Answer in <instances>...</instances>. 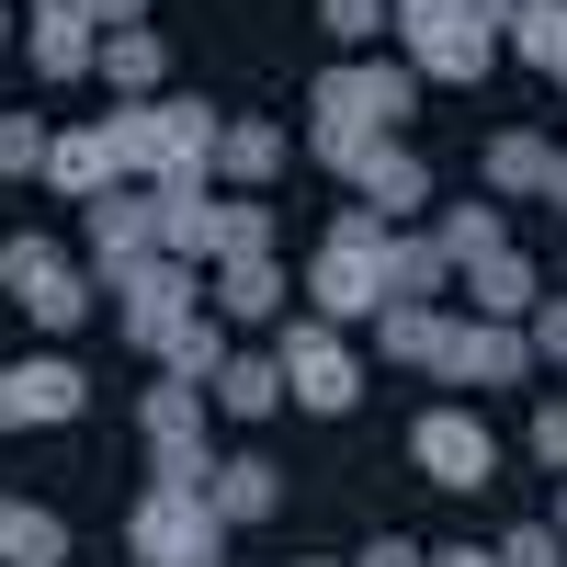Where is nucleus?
Segmentation results:
<instances>
[{
    "mask_svg": "<svg viewBox=\"0 0 567 567\" xmlns=\"http://www.w3.org/2000/svg\"><path fill=\"white\" fill-rule=\"evenodd\" d=\"M159 194V250L171 261H261L272 250V205H216L205 182H148Z\"/></svg>",
    "mask_w": 567,
    "mask_h": 567,
    "instance_id": "1",
    "label": "nucleus"
},
{
    "mask_svg": "<svg viewBox=\"0 0 567 567\" xmlns=\"http://www.w3.org/2000/svg\"><path fill=\"white\" fill-rule=\"evenodd\" d=\"M125 545H136V567H227L216 499L205 488H159V477H148V499L125 511Z\"/></svg>",
    "mask_w": 567,
    "mask_h": 567,
    "instance_id": "2",
    "label": "nucleus"
},
{
    "mask_svg": "<svg viewBox=\"0 0 567 567\" xmlns=\"http://www.w3.org/2000/svg\"><path fill=\"white\" fill-rule=\"evenodd\" d=\"M318 125H352V136H398L409 103H420V69L409 58H341V69H318Z\"/></svg>",
    "mask_w": 567,
    "mask_h": 567,
    "instance_id": "3",
    "label": "nucleus"
},
{
    "mask_svg": "<svg viewBox=\"0 0 567 567\" xmlns=\"http://www.w3.org/2000/svg\"><path fill=\"white\" fill-rule=\"evenodd\" d=\"M0 296H23V318H34V329H80L103 284H91V272H80V261H69L58 239L12 227V239H0Z\"/></svg>",
    "mask_w": 567,
    "mask_h": 567,
    "instance_id": "4",
    "label": "nucleus"
},
{
    "mask_svg": "<svg viewBox=\"0 0 567 567\" xmlns=\"http://www.w3.org/2000/svg\"><path fill=\"white\" fill-rule=\"evenodd\" d=\"M272 363H284V398L318 409V420H341V409L363 398V363H352V341H341L329 318H284V329H272Z\"/></svg>",
    "mask_w": 567,
    "mask_h": 567,
    "instance_id": "5",
    "label": "nucleus"
},
{
    "mask_svg": "<svg viewBox=\"0 0 567 567\" xmlns=\"http://www.w3.org/2000/svg\"><path fill=\"white\" fill-rule=\"evenodd\" d=\"M103 296H114V318H125V341H136V352H159L171 329L205 307V272H194V261H171V250H148V261H125Z\"/></svg>",
    "mask_w": 567,
    "mask_h": 567,
    "instance_id": "6",
    "label": "nucleus"
},
{
    "mask_svg": "<svg viewBox=\"0 0 567 567\" xmlns=\"http://www.w3.org/2000/svg\"><path fill=\"white\" fill-rule=\"evenodd\" d=\"M398 58H409L420 80H488L499 23H477L465 0H443V12H398Z\"/></svg>",
    "mask_w": 567,
    "mask_h": 567,
    "instance_id": "7",
    "label": "nucleus"
},
{
    "mask_svg": "<svg viewBox=\"0 0 567 567\" xmlns=\"http://www.w3.org/2000/svg\"><path fill=\"white\" fill-rule=\"evenodd\" d=\"M409 454H420V477H432V488H499V443H488V420L454 409V398L409 420Z\"/></svg>",
    "mask_w": 567,
    "mask_h": 567,
    "instance_id": "8",
    "label": "nucleus"
},
{
    "mask_svg": "<svg viewBox=\"0 0 567 567\" xmlns=\"http://www.w3.org/2000/svg\"><path fill=\"white\" fill-rule=\"evenodd\" d=\"M80 409H91V374L69 352H12L0 363V432H58Z\"/></svg>",
    "mask_w": 567,
    "mask_h": 567,
    "instance_id": "9",
    "label": "nucleus"
},
{
    "mask_svg": "<svg viewBox=\"0 0 567 567\" xmlns=\"http://www.w3.org/2000/svg\"><path fill=\"white\" fill-rule=\"evenodd\" d=\"M398 250V239H386ZM386 250H352V239H318V261H307V318H329V329H352V318H386L398 296H386Z\"/></svg>",
    "mask_w": 567,
    "mask_h": 567,
    "instance_id": "10",
    "label": "nucleus"
},
{
    "mask_svg": "<svg viewBox=\"0 0 567 567\" xmlns=\"http://www.w3.org/2000/svg\"><path fill=\"white\" fill-rule=\"evenodd\" d=\"M80 250H91V284H114L125 261H148L159 250V194H125L114 182L103 205H80Z\"/></svg>",
    "mask_w": 567,
    "mask_h": 567,
    "instance_id": "11",
    "label": "nucleus"
},
{
    "mask_svg": "<svg viewBox=\"0 0 567 567\" xmlns=\"http://www.w3.org/2000/svg\"><path fill=\"white\" fill-rule=\"evenodd\" d=\"M23 58H34V80H91V69H103V23H91L80 0H34Z\"/></svg>",
    "mask_w": 567,
    "mask_h": 567,
    "instance_id": "12",
    "label": "nucleus"
},
{
    "mask_svg": "<svg viewBox=\"0 0 567 567\" xmlns=\"http://www.w3.org/2000/svg\"><path fill=\"white\" fill-rule=\"evenodd\" d=\"M227 329H284L296 318V284H284V261L261 250V261H216V296H205Z\"/></svg>",
    "mask_w": 567,
    "mask_h": 567,
    "instance_id": "13",
    "label": "nucleus"
},
{
    "mask_svg": "<svg viewBox=\"0 0 567 567\" xmlns=\"http://www.w3.org/2000/svg\"><path fill=\"white\" fill-rule=\"evenodd\" d=\"M523 374H534V341H523V329L465 318V341H454V363H443V386H523Z\"/></svg>",
    "mask_w": 567,
    "mask_h": 567,
    "instance_id": "14",
    "label": "nucleus"
},
{
    "mask_svg": "<svg viewBox=\"0 0 567 567\" xmlns=\"http://www.w3.org/2000/svg\"><path fill=\"white\" fill-rule=\"evenodd\" d=\"M454 284H465V318H499V329H523V318L545 307V284H534V261H523V250H499V261H465Z\"/></svg>",
    "mask_w": 567,
    "mask_h": 567,
    "instance_id": "15",
    "label": "nucleus"
},
{
    "mask_svg": "<svg viewBox=\"0 0 567 567\" xmlns=\"http://www.w3.org/2000/svg\"><path fill=\"white\" fill-rule=\"evenodd\" d=\"M148 125H159V182H205L216 171V114L205 103H148Z\"/></svg>",
    "mask_w": 567,
    "mask_h": 567,
    "instance_id": "16",
    "label": "nucleus"
},
{
    "mask_svg": "<svg viewBox=\"0 0 567 567\" xmlns=\"http://www.w3.org/2000/svg\"><path fill=\"white\" fill-rule=\"evenodd\" d=\"M45 182H58V194H80V205H103L114 182H125V171H114V136H103V114H91V125H69L58 148H45Z\"/></svg>",
    "mask_w": 567,
    "mask_h": 567,
    "instance_id": "17",
    "label": "nucleus"
},
{
    "mask_svg": "<svg viewBox=\"0 0 567 567\" xmlns=\"http://www.w3.org/2000/svg\"><path fill=\"white\" fill-rule=\"evenodd\" d=\"M216 523H272V511H284V465L272 454H216Z\"/></svg>",
    "mask_w": 567,
    "mask_h": 567,
    "instance_id": "18",
    "label": "nucleus"
},
{
    "mask_svg": "<svg viewBox=\"0 0 567 567\" xmlns=\"http://www.w3.org/2000/svg\"><path fill=\"white\" fill-rule=\"evenodd\" d=\"M374 329H386V363H420V374H443L454 341H465V318H454V307H386Z\"/></svg>",
    "mask_w": 567,
    "mask_h": 567,
    "instance_id": "19",
    "label": "nucleus"
},
{
    "mask_svg": "<svg viewBox=\"0 0 567 567\" xmlns=\"http://www.w3.org/2000/svg\"><path fill=\"white\" fill-rule=\"evenodd\" d=\"M352 194H363L374 216H409V205H432V171H420L398 136H374V148H363V171H352Z\"/></svg>",
    "mask_w": 567,
    "mask_h": 567,
    "instance_id": "20",
    "label": "nucleus"
},
{
    "mask_svg": "<svg viewBox=\"0 0 567 567\" xmlns=\"http://www.w3.org/2000/svg\"><path fill=\"white\" fill-rule=\"evenodd\" d=\"M0 567H69V523L45 499H0Z\"/></svg>",
    "mask_w": 567,
    "mask_h": 567,
    "instance_id": "21",
    "label": "nucleus"
},
{
    "mask_svg": "<svg viewBox=\"0 0 567 567\" xmlns=\"http://www.w3.org/2000/svg\"><path fill=\"white\" fill-rule=\"evenodd\" d=\"M159 34L148 23H125V34H103V69H91V80H114V103H159Z\"/></svg>",
    "mask_w": 567,
    "mask_h": 567,
    "instance_id": "22",
    "label": "nucleus"
},
{
    "mask_svg": "<svg viewBox=\"0 0 567 567\" xmlns=\"http://www.w3.org/2000/svg\"><path fill=\"white\" fill-rule=\"evenodd\" d=\"M556 171H567V148H545V136L511 125L499 148H488V194H511V205H523V194H556Z\"/></svg>",
    "mask_w": 567,
    "mask_h": 567,
    "instance_id": "23",
    "label": "nucleus"
},
{
    "mask_svg": "<svg viewBox=\"0 0 567 567\" xmlns=\"http://www.w3.org/2000/svg\"><path fill=\"white\" fill-rule=\"evenodd\" d=\"M159 374H182V386H216V374H227V318H216V307H194V318L159 341Z\"/></svg>",
    "mask_w": 567,
    "mask_h": 567,
    "instance_id": "24",
    "label": "nucleus"
},
{
    "mask_svg": "<svg viewBox=\"0 0 567 567\" xmlns=\"http://www.w3.org/2000/svg\"><path fill=\"white\" fill-rule=\"evenodd\" d=\"M386 296H398V307H443V296H454V250H443V239H398V250H386Z\"/></svg>",
    "mask_w": 567,
    "mask_h": 567,
    "instance_id": "25",
    "label": "nucleus"
},
{
    "mask_svg": "<svg viewBox=\"0 0 567 567\" xmlns=\"http://www.w3.org/2000/svg\"><path fill=\"white\" fill-rule=\"evenodd\" d=\"M216 409H227V420H272V409H284V363H272V352H227Z\"/></svg>",
    "mask_w": 567,
    "mask_h": 567,
    "instance_id": "26",
    "label": "nucleus"
},
{
    "mask_svg": "<svg viewBox=\"0 0 567 567\" xmlns=\"http://www.w3.org/2000/svg\"><path fill=\"white\" fill-rule=\"evenodd\" d=\"M499 45L556 80V69H567V0H511V34H499Z\"/></svg>",
    "mask_w": 567,
    "mask_h": 567,
    "instance_id": "27",
    "label": "nucleus"
},
{
    "mask_svg": "<svg viewBox=\"0 0 567 567\" xmlns=\"http://www.w3.org/2000/svg\"><path fill=\"white\" fill-rule=\"evenodd\" d=\"M432 239H443V250H454V272H465V261H499V250H511V216H499V205H443Z\"/></svg>",
    "mask_w": 567,
    "mask_h": 567,
    "instance_id": "28",
    "label": "nucleus"
},
{
    "mask_svg": "<svg viewBox=\"0 0 567 567\" xmlns=\"http://www.w3.org/2000/svg\"><path fill=\"white\" fill-rule=\"evenodd\" d=\"M205 409H216V386L159 374V386H148V443H205Z\"/></svg>",
    "mask_w": 567,
    "mask_h": 567,
    "instance_id": "29",
    "label": "nucleus"
},
{
    "mask_svg": "<svg viewBox=\"0 0 567 567\" xmlns=\"http://www.w3.org/2000/svg\"><path fill=\"white\" fill-rule=\"evenodd\" d=\"M103 136H114V171H125V182H159V125H148V103H114Z\"/></svg>",
    "mask_w": 567,
    "mask_h": 567,
    "instance_id": "30",
    "label": "nucleus"
},
{
    "mask_svg": "<svg viewBox=\"0 0 567 567\" xmlns=\"http://www.w3.org/2000/svg\"><path fill=\"white\" fill-rule=\"evenodd\" d=\"M216 171H227V182H272V171H284V125H227V136H216Z\"/></svg>",
    "mask_w": 567,
    "mask_h": 567,
    "instance_id": "31",
    "label": "nucleus"
},
{
    "mask_svg": "<svg viewBox=\"0 0 567 567\" xmlns=\"http://www.w3.org/2000/svg\"><path fill=\"white\" fill-rule=\"evenodd\" d=\"M318 23L341 45H374V34H398V0H318Z\"/></svg>",
    "mask_w": 567,
    "mask_h": 567,
    "instance_id": "32",
    "label": "nucleus"
},
{
    "mask_svg": "<svg viewBox=\"0 0 567 567\" xmlns=\"http://www.w3.org/2000/svg\"><path fill=\"white\" fill-rule=\"evenodd\" d=\"M45 148H58V136H45L34 114H0V171H12V182H23V171H45Z\"/></svg>",
    "mask_w": 567,
    "mask_h": 567,
    "instance_id": "33",
    "label": "nucleus"
},
{
    "mask_svg": "<svg viewBox=\"0 0 567 567\" xmlns=\"http://www.w3.org/2000/svg\"><path fill=\"white\" fill-rule=\"evenodd\" d=\"M148 454H159V465H148L159 488H216V454H205V443H148Z\"/></svg>",
    "mask_w": 567,
    "mask_h": 567,
    "instance_id": "34",
    "label": "nucleus"
},
{
    "mask_svg": "<svg viewBox=\"0 0 567 567\" xmlns=\"http://www.w3.org/2000/svg\"><path fill=\"white\" fill-rule=\"evenodd\" d=\"M499 567H567V534L556 523H523V534L499 545Z\"/></svg>",
    "mask_w": 567,
    "mask_h": 567,
    "instance_id": "35",
    "label": "nucleus"
},
{
    "mask_svg": "<svg viewBox=\"0 0 567 567\" xmlns=\"http://www.w3.org/2000/svg\"><path fill=\"white\" fill-rule=\"evenodd\" d=\"M534 454L567 477V398H545V409H534Z\"/></svg>",
    "mask_w": 567,
    "mask_h": 567,
    "instance_id": "36",
    "label": "nucleus"
},
{
    "mask_svg": "<svg viewBox=\"0 0 567 567\" xmlns=\"http://www.w3.org/2000/svg\"><path fill=\"white\" fill-rule=\"evenodd\" d=\"M352 567H432V556H420V545H409V534H374V545H363V556H352Z\"/></svg>",
    "mask_w": 567,
    "mask_h": 567,
    "instance_id": "37",
    "label": "nucleus"
},
{
    "mask_svg": "<svg viewBox=\"0 0 567 567\" xmlns=\"http://www.w3.org/2000/svg\"><path fill=\"white\" fill-rule=\"evenodd\" d=\"M534 352H556V363H567V296H545V307H534Z\"/></svg>",
    "mask_w": 567,
    "mask_h": 567,
    "instance_id": "38",
    "label": "nucleus"
},
{
    "mask_svg": "<svg viewBox=\"0 0 567 567\" xmlns=\"http://www.w3.org/2000/svg\"><path fill=\"white\" fill-rule=\"evenodd\" d=\"M80 12L103 23V34H125V23H148V0H80Z\"/></svg>",
    "mask_w": 567,
    "mask_h": 567,
    "instance_id": "39",
    "label": "nucleus"
},
{
    "mask_svg": "<svg viewBox=\"0 0 567 567\" xmlns=\"http://www.w3.org/2000/svg\"><path fill=\"white\" fill-rule=\"evenodd\" d=\"M432 567H499V545H443Z\"/></svg>",
    "mask_w": 567,
    "mask_h": 567,
    "instance_id": "40",
    "label": "nucleus"
},
{
    "mask_svg": "<svg viewBox=\"0 0 567 567\" xmlns=\"http://www.w3.org/2000/svg\"><path fill=\"white\" fill-rule=\"evenodd\" d=\"M545 205H556V216H567V171H556V194H545Z\"/></svg>",
    "mask_w": 567,
    "mask_h": 567,
    "instance_id": "41",
    "label": "nucleus"
},
{
    "mask_svg": "<svg viewBox=\"0 0 567 567\" xmlns=\"http://www.w3.org/2000/svg\"><path fill=\"white\" fill-rule=\"evenodd\" d=\"M398 12H443V0H398Z\"/></svg>",
    "mask_w": 567,
    "mask_h": 567,
    "instance_id": "42",
    "label": "nucleus"
},
{
    "mask_svg": "<svg viewBox=\"0 0 567 567\" xmlns=\"http://www.w3.org/2000/svg\"><path fill=\"white\" fill-rule=\"evenodd\" d=\"M0 45H12V12H0Z\"/></svg>",
    "mask_w": 567,
    "mask_h": 567,
    "instance_id": "43",
    "label": "nucleus"
},
{
    "mask_svg": "<svg viewBox=\"0 0 567 567\" xmlns=\"http://www.w3.org/2000/svg\"><path fill=\"white\" fill-rule=\"evenodd\" d=\"M556 534H567V499H556Z\"/></svg>",
    "mask_w": 567,
    "mask_h": 567,
    "instance_id": "44",
    "label": "nucleus"
},
{
    "mask_svg": "<svg viewBox=\"0 0 567 567\" xmlns=\"http://www.w3.org/2000/svg\"><path fill=\"white\" fill-rule=\"evenodd\" d=\"M307 567H329V556H307Z\"/></svg>",
    "mask_w": 567,
    "mask_h": 567,
    "instance_id": "45",
    "label": "nucleus"
},
{
    "mask_svg": "<svg viewBox=\"0 0 567 567\" xmlns=\"http://www.w3.org/2000/svg\"><path fill=\"white\" fill-rule=\"evenodd\" d=\"M0 363H12V352H0Z\"/></svg>",
    "mask_w": 567,
    "mask_h": 567,
    "instance_id": "46",
    "label": "nucleus"
},
{
    "mask_svg": "<svg viewBox=\"0 0 567 567\" xmlns=\"http://www.w3.org/2000/svg\"><path fill=\"white\" fill-rule=\"evenodd\" d=\"M556 80H567V69H556Z\"/></svg>",
    "mask_w": 567,
    "mask_h": 567,
    "instance_id": "47",
    "label": "nucleus"
}]
</instances>
